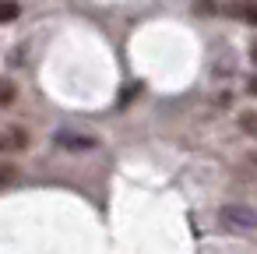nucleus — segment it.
I'll return each instance as SVG.
<instances>
[{"label":"nucleus","instance_id":"9","mask_svg":"<svg viewBox=\"0 0 257 254\" xmlns=\"http://www.w3.org/2000/svg\"><path fill=\"white\" fill-rule=\"evenodd\" d=\"M250 60H253V64H257V39H253V43H250Z\"/></svg>","mask_w":257,"mask_h":254},{"label":"nucleus","instance_id":"4","mask_svg":"<svg viewBox=\"0 0 257 254\" xmlns=\"http://www.w3.org/2000/svg\"><path fill=\"white\" fill-rule=\"evenodd\" d=\"M29 141L22 131H11V134H0V152H22Z\"/></svg>","mask_w":257,"mask_h":254},{"label":"nucleus","instance_id":"7","mask_svg":"<svg viewBox=\"0 0 257 254\" xmlns=\"http://www.w3.org/2000/svg\"><path fill=\"white\" fill-rule=\"evenodd\" d=\"M11 99H15V85L8 78H0V106H8Z\"/></svg>","mask_w":257,"mask_h":254},{"label":"nucleus","instance_id":"5","mask_svg":"<svg viewBox=\"0 0 257 254\" xmlns=\"http://www.w3.org/2000/svg\"><path fill=\"white\" fill-rule=\"evenodd\" d=\"M18 4H15V0H4V4H0V22H15L18 18Z\"/></svg>","mask_w":257,"mask_h":254},{"label":"nucleus","instance_id":"1","mask_svg":"<svg viewBox=\"0 0 257 254\" xmlns=\"http://www.w3.org/2000/svg\"><path fill=\"white\" fill-rule=\"evenodd\" d=\"M218 222H222L225 229H236V233H253V229H257V212H253L250 205L232 201V205H222V208H218Z\"/></svg>","mask_w":257,"mask_h":254},{"label":"nucleus","instance_id":"3","mask_svg":"<svg viewBox=\"0 0 257 254\" xmlns=\"http://www.w3.org/2000/svg\"><path fill=\"white\" fill-rule=\"evenodd\" d=\"M229 18H239L246 25H257V0H232V4L225 8Z\"/></svg>","mask_w":257,"mask_h":254},{"label":"nucleus","instance_id":"2","mask_svg":"<svg viewBox=\"0 0 257 254\" xmlns=\"http://www.w3.org/2000/svg\"><path fill=\"white\" fill-rule=\"evenodd\" d=\"M53 141H57L60 148H67V152H88V148L99 145V138H92V134H85V131H74V127L53 131Z\"/></svg>","mask_w":257,"mask_h":254},{"label":"nucleus","instance_id":"6","mask_svg":"<svg viewBox=\"0 0 257 254\" xmlns=\"http://www.w3.org/2000/svg\"><path fill=\"white\" fill-rule=\"evenodd\" d=\"M15 177H18V166L15 162H0V187H8Z\"/></svg>","mask_w":257,"mask_h":254},{"label":"nucleus","instance_id":"8","mask_svg":"<svg viewBox=\"0 0 257 254\" xmlns=\"http://www.w3.org/2000/svg\"><path fill=\"white\" fill-rule=\"evenodd\" d=\"M246 92H250V96H257V74H253V78L246 81Z\"/></svg>","mask_w":257,"mask_h":254}]
</instances>
